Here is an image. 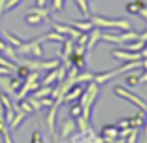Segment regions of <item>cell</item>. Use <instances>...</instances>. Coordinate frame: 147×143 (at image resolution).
<instances>
[{"mask_svg":"<svg viewBox=\"0 0 147 143\" xmlns=\"http://www.w3.org/2000/svg\"><path fill=\"white\" fill-rule=\"evenodd\" d=\"M98 100V85L94 81H89L87 87H83V92L79 96V104H81V117L85 121H91V109L94 102Z\"/></svg>","mask_w":147,"mask_h":143,"instance_id":"cell-1","label":"cell"},{"mask_svg":"<svg viewBox=\"0 0 147 143\" xmlns=\"http://www.w3.org/2000/svg\"><path fill=\"white\" fill-rule=\"evenodd\" d=\"M89 21L92 23V26H96V28H115V30H130L132 26H130V21L128 19H123V17H106V15H92L89 17Z\"/></svg>","mask_w":147,"mask_h":143,"instance_id":"cell-2","label":"cell"},{"mask_svg":"<svg viewBox=\"0 0 147 143\" xmlns=\"http://www.w3.org/2000/svg\"><path fill=\"white\" fill-rule=\"evenodd\" d=\"M43 42H45V34L38 36V38H32L28 42H23L17 49H15V55L21 56H30V58H43Z\"/></svg>","mask_w":147,"mask_h":143,"instance_id":"cell-3","label":"cell"},{"mask_svg":"<svg viewBox=\"0 0 147 143\" xmlns=\"http://www.w3.org/2000/svg\"><path fill=\"white\" fill-rule=\"evenodd\" d=\"M25 23L26 25H30V26H38V25H42L43 21L45 23H49V19H51V15H49V9L47 8H32V9H28V11L25 13Z\"/></svg>","mask_w":147,"mask_h":143,"instance_id":"cell-4","label":"cell"},{"mask_svg":"<svg viewBox=\"0 0 147 143\" xmlns=\"http://www.w3.org/2000/svg\"><path fill=\"white\" fill-rule=\"evenodd\" d=\"M113 92H115L117 96H121L123 100H126V102H132L134 105H138V107L143 109V111L147 109V102L143 98H140V96H136L134 92L126 91V89H123V87H113Z\"/></svg>","mask_w":147,"mask_h":143,"instance_id":"cell-5","label":"cell"},{"mask_svg":"<svg viewBox=\"0 0 147 143\" xmlns=\"http://www.w3.org/2000/svg\"><path fill=\"white\" fill-rule=\"evenodd\" d=\"M49 25L53 26V30H55V32H59V34L66 36V38H72V40H76L79 34H81V32H79L78 28H74L72 25H62V23L53 21V19H49Z\"/></svg>","mask_w":147,"mask_h":143,"instance_id":"cell-6","label":"cell"},{"mask_svg":"<svg viewBox=\"0 0 147 143\" xmlns=\"http://www.w3.org/2000/svg\"><path fill=\"white\" fill-rule=\"evenodd\" d=\"M109 55H111L115 60H121V62H130V60H140V58H142L140 53L128 51V49H111Z\"/></svg>","mask_w":147,"mask_h":143,"instance_id":"cell-7","label":"cell"},{"mask_svg":"<svg viewBox=\"0 0 147 143\" xmlns=\"http://www.w3.org/2000/svg\"><path fill=\"white\" fill-rule=\"evenodd\" d=\"M100 38H102V28H96V26H92L91 30L87 32V45H85V51H92L96 45V42H100Z\"/></svg>","mask_w":147,"mask_h":143,"instance_id":"cell-8","label":"cell"},{"mask_svg":"<svg viewBox=\"0 0 147 143\" xmlns=\"http://www.w3.org/2000/svg\"><path fill=\"white\" fill-rule=\"evenodd\" d=\"M83 92V85L81 83H74L72 87L68 89V91L64 92V96H62V102H66V104H72L76 98H79Z\"/></svg>","mask_w":147,"mask_h":143,"instance_id":"cell-9","label":"cell"},{"mask_svg":"<svg viewBox=\"0 0 147 143\" xmlns=\"http://www.w3.org/2000/svg\"><path fill=\"white\" fill-rule=\"evenodd\" d=\"M100 138H102V141H106V143H109V141H113L115 138H119V128H117V124H106V126H102Z\"/></svg>","mask_w":147,"mask_h":143,"instance_id":"cell-10","label":"cell"},{"mask_svg":"<svg viewBox=\"0 0 147 143\" xmlns=\"http://www.w3.org/2000/svg\"><path fill=\"white\" fill-rule=\"evenodd\" d=\"M62 102L61 100H55V104L49 107V111H47V128H49V132H51L53 136L57 134V126H55V119H57V109H59V105H61Z\"/></svg>","mask_w":147,"mask_h":143,"instance_id":"cell-11","label":"cell"},{"mask_svg":"<svg viewBox=\"0 0 147 143\" xmlns=\"http://www.w3.org/2000/svg\"><path fill=\"white\" fill-rule=\"evenodd\" d=\"M25 119H26V113L21 111V109H17V111H15V115L11 117V121L8 122V130H11V132L19 130V126L25 122Z\"/></svg>","mask_w":147,"mask_h":143,"instance_id":"cell-12","label":"cell"},{"mask_svg":"<svg viewBox=\"0 0 147 143\" xmlns=\"http://www.w3.org/2000/svg\"><path fill=\"white\" fill-rule=\"evenodd\" d=\"M2 36H4V42H6V44H8V45H11L13 49H17L19 45H21L23 42H25V40H23V38H19L17 34H13V32L6 30V28H4V30H2Z\"/></svg>","mask_w":147,"mask_h":143,"instance_id":"cell-13","label":"cell"},{"mask_svg":"<svg viewBox=\"0 0 147 143\" xmlns=\"http://www.w3.org/2000/svg\"><path fill=\"white\" fill-rule=\"evenodd\" d=\"M74 130H76V122H74L72 119H64V121L61 122V138L62 139H66L68 136H72Z\"/></svg>","mask_w":147,"mask_h":143,"instance_id":"cell-14","label":"cell"},{"mask_svg":"<svg viewBox=\"0 0 147 143\" xmlns=\"http://www.w3.org/2000/svg\"><path fill=\"white\" fill-rule=\"evenodd\" d=\"M145 2H143V0H130V2H126V6H125V9L128 13H134V15H138L140 13V9L142 8H145Z\"/></svg>","mask_w":147,"mask_h":143,"instance_id":"cell-15","label":"cell"},{"mask_svg":"<svg viewBox=\"0 0 147 143\" xmlns=\"http://www.w3.org/2000/svg\"><path fill=\"white\" fill-rule=\"evenodd\" d=\"M76 6H78L79 13L83 15V19H89L91 17V8H89V0H74Z\"/></svg>","mask_w":147,"mask_h":143,"instance_id":"cell-16","label":"cell"},{"mask_svg":"<svg viewBox=\"0 0 147 143\" xmlns=\"http://www.w3.org/2000/svg\"><path fill=\"white\" fill-rule=\"evenodd\" d=\"M70 25H72L74 28H78L79 32H89L92 28V23L89 21V19H85V21H72Z\"/></svg>","mask_w":147,"mask_h":143,"instance_id":"cell-17","label":"cell"},{"mask_svg":"<svg viewBox=\"0 0 147 143\" xmlns=\"http://www.w3.org/2000/svg\"><path fill=\"white\" fill-rule=\"evenodd\" d=\"M92 77H94V74L92 72H85V70H81L78 74V77H76V83H89V81H92Z\"/></svg>","mask_w":147,"mask_h":143,"instance_id":"cell-18","label":"cell"},{"mask_svg":"<svg viewBox=\"0 0 147 143\" xmlns=\"http://www.w3.org/2000/svg\"><path fill=\"white\" fill-rule=\"evenodd\" d=\"M21 87H23V79L17 77V75H15V77H11V75H9V89H11L13 96H15V92H17Z\"/></svg>","mask_w":147,"mask_h":143,"instance_id":"cell-19","label":"cell"},{"mask_svg":"<svg viewBox=\"0 0 147 143\" xmlns=\"http://www.w3.org/2000/svg\"><path fill=\"white\" fill-rule=\"evenodd\" d=\"M126 85V87H136V85H140V74H130V75H126L125 77V81H123Z\"/></svg>","mask_w":147,"mask_h":143,"instance_id":"cell-20","label":"cell"},{"mask_svg":"<svg viewBox=\"0 0 147 143\" xmlns=\"http://www.w3.org/2000/svg\"><path fill=\"white\" fill-rule=\"evenodd\" d=\"M140 132H142L140 128H130V132L126 134V139H125V141H126V143H136V141H138Z\"/></svg>","mask_w":147,"mask_h":143,"instance_id":"cell-21","label":"cell"},{"mask_svg":"<svg viewBox=\"0 0 147 143\" xmlns=\"http://www.w3.org/2000/svg\"><path fill=\"white\" fill-rule=\"evenodd\" d=\"M15 72H17V74H15V75H17V77L25 79L26 75L30 74V68H26L25 64H17V66H15Z\"/></svg>","mask_w":147,"mask_h":143,"instance_id":"cell-22","label":"cell"},{"mask_svg":"<svg viewBox=\"0 0 147 143\" xmlns=\"http://www.w3.org/2000/svg\"><path fill=\"white\" fill-rule=\"evenodd\" d=\"M68 113H70V117H72V119H78L79 115H81V104H79V102H78V104H72Z\"/></svg>","mask_w":147,"mask_h":143,"instance_id":"cell-23","label":"cell"},{"mask_svg":"<svg viewBox=\"0 0 147 143\" xmlns=\"http://www.w3.org/2000/svg\"><path fill=\"white\" fill-rule=\"evenodd\" d=\"M30 143H45V141H43V136H42V132H40V130H34V132H32Z\"/></svg>","mask_w":147,"mask_h":143,"instance_id":"cell-24","label":"cell"},{"mask_svg":"<svg viewBox=\"0 0 147 143\" xmlns=\"http://www.w3.org/2000/svg\"><path fill=\"white\" fill-rule=\"evenodd\" d=\"M142 68L145 70V74H140V83L145 85L147 83V58H142Z\"/></svg>","mask_w":147,"mask_h":143,"instance_id":"cell-25","label":"cell"},{"mask_svg":"<svg viewBox=\"0 0 147 143\" xmlns=\"http://www.w3.org/2000/svg\"><path fill=\"white\" fill-rule=\"evenodd\" d=\"M64 8V0H53V11H61Z\"/></svg>","mask_w":147,"mask_h":143,"instance_id":"cell-26","label":"cell"},{"mask_svg":"<svg viewBox=\"0 0 147 143\" xmlns=\"http://www.w3.org/2000/svg\"><path fill=\"white\" fill-rule=\"evenodd\" d=\"M2 138H4V143H15L13 141V138H11V134H9V130L6 128L4 132H2Z\"/></svg>","mask_w":147,"mask_h":143,"instance_id":"cell-27","label":"cell"},{"mask_svg":"<svg viewBox=\"0 0 147 143\" xmlns=\"http://www.w3.org/2000/svg\"><path fill=\"white\" fill-rule=\"evenodd\" d=\"M6 128H8V124H6V121H4V119L0 117V136H2V132H4Z\"/></svg>","mask_w":147,"mask_h":143,"instance_id":"cell-28","label":"cell"},{"mask_svg":"<svg viewBox=\"0 0 147 143\" xmlns=\"http://www.w3.org/2000/svg\"><path fill=\"white\" fill-rule=\"evenodd\" d=\"M138 15H140L142 19H145V21H147V6H145V8H142V9H140V13H138Z\"/></svg>","mask_w":147,"mask_h":143,"instance_id":"cell-29","label":"cell"},{"mask_svg":"<svg viewBox=\"0 0 147 143\" xmlns=\"http://www.w3.org/2000/svg\"><path fill=\"white\" fill-rule=\"evenodd\" d=\"M143 138H147V111H145V117H143Z\"/></svg>","mask_w":147,"mask_h":143,"instance_id":"cell-30","label":"cell"},{"mask_svg":"<svg viewBox=\"0 0 147 143\" xmlns=\"http://www.w3.org/2000/svg\"><path fill=\"white\" fill-rule=\"evenodd\" d=\"M140 56H142V58H147V42H145V45H143V49L140 51Z\"/></svg>","mask_w":147,"mask_h":143,"instance_id":"cell-31","label":"cell"},{"mask_svg":"<svg viewBox=\"0 0 147 143\" xmlns=\"http://www.w3.org/2000/svg\"><path fill=\"white\" fill-rule=\"evenodd\" d=\"M45 4H47V0H36V6L38 8H45Z\"/></svg>","mask_w":147,"mask_h":143,"instance_id":"cell-32","label":"cell"},{"mask_svg":"<svg viewBox=\"0 0 147 143\" xmlns=\"http://www.w3.org/2000/svg\"><path fill=\"white\" fill-rule=\"evenodd\" d=\"M140 40H143V42H147V30H145V32H140Z\"/></svg>","mask_w":147,"mask_h":143,"instance_id":"cell-33","label":"cell"},{"mask_svg":"<svg viewBox=\"0 0 147 143\" xmlns=\"http://www.w3.org/2000/svg\"><path fill=\"white\" fill-rule=\"evenodd\" d=\"M0 117L4 119V105H2V102H0Z\"/></svg>","mask_w":147,"mask_h":143,"instance_id":"cell-34","label":"cell"}]
</instances>
